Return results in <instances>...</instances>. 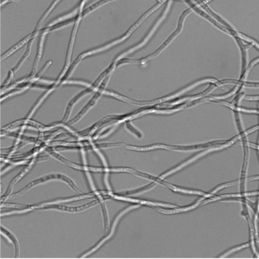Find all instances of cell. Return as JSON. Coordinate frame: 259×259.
I'll use <instances>...</instances> for the list:
<instances>
[{
  "instance_id": "cell-1",
  "label": "cell",
  "mask_w": 259,
  "mask_h": 259,
  "mask_svg": "<svg viewBox=\"0 0 259 259\" xmlns=\"http://www.w3.org/2000/svg\"><path fill=\"white\" fill-rule=\"evenodd\" d=\"M60 0H55V1L54 2V3L52 4L51 7L49 8L48 10H47L46 13H45L44 15L42 16L41 18L40 19V21L38 23L37 26L36 27V30H37L38 29H40V27H41L42 24L43 23V22L44 21L45 19L47 18V16L50 14V12H51L52 10L54 8V7L57 5V3H58L60 1Z\"/></svg>"
}]
</instances>
